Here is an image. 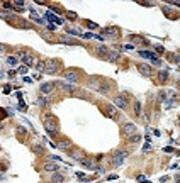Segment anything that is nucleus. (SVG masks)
Returning a JSON list of instances; mask_svg holds the SVG:
<instances>
[{
  "instance_id": "f257e3e1",
  "label": "nucleus",
  "mask_w": 180,
  "mask_h": 183,
  "mask_svg": "<svg viewBox=\"0 0 180 183\" xmlns=\"http://www.w3.org/2000/svg\"><path fill=\"white\" fill-rule=\"evenodd\" d=\"M42 122H44V129H46V132H48L49 136H56L58 134V122H56V119H54L53 115L49 114H42Z\"/></svg>"
},
{
  "instance_id": "f03ea898",
  "label": "nucleus",
  "mask_w": 180,
  "mask_h": 183,
  "mask_svg": "<svg viewBox=\"0 0 180 183\" xmlns=\"http://www.w3.org/2000/svg\"><path fill=\"white\" fill-rule=\"evenodd\" d=\"M129 156V153L127 151H116V153H112V164L114 166H121L122 161H124V158Z\"/></svg>"
},
{
  "instance_id": "7ed1b4c3",
  "label": "nucleus",
  "mask_w": 180,
  "mask_h": 183,
  "mask_svg": "<svg viewBox=\"0 0 180 183\" xmlns=\"http://www.w3.org/2000/svg\"><path fill=\"white\" fill-rule=\"evenodd\" d=\"M121 132L124 134V136L131 137V134H136V124H134V122H126V124H122Z\"/></svg>"
},
{
  "instance_id": "20e7f679",
  "label": "nucleus",
  "mask_w": 180,
  "mask_h": 183,
  "mask_svg": "<svg viewBox=\"0 0 180 183\" xmlns=\"http://www.w3.org/2000/svg\"><path fill=\"white\" fill-rule=\"evenodd\" d=\"M60 71V64H58V61L56 59H48L46 61V73H51V75H54V73H58Z\"/></svg>"
},
{
  "instance_id": "39448f33",
  "label": "nucleus",
  "mask_w": 180,
  "mask_h": 183,
  "mask_svg": "<svg viewBox=\"0 0 180 183\" xmlns=\"http://www.w3.org/2000/svg\"><path fill=\"white\" fill-rule=\"evenodd\" d=\"M114 107H117V109H126L127 107V97L124 93L122 95H117L116 99H114Z\"/></svg>"
},
{
  "instance_id": "423d86ee",
  "label": "nucleus",
  "mask_w": 180,
  "mask_h": 183,
  "mask_svg": "<svg viewBox=\"0 0 180 183\" xmlns=\"http://www.w3.org/2000/svg\"><path fill=\"white\" fill-rule=\"evenodd\" d=\"M77 78H78V75L75 70H68V71H65V81H70V83H77Z\"/></svg>"
},
{
  "instance_id": "0eeeda50",
  "label": "nucleus",
  "mask_w": 180,
  "mask_h": 183,
  "mask_svg": "<svg viewBox=\"0 0 180 183\" xmlns=\"http://www.w3.org/2000/svg\"><path fill=\"white\" fill-rule=\"evenodd\" d=\"M53 88H54V83H49V81H46V83H42L41 87H39L41 93H44V95H49L53 92Z\"/></svg>"
},
{
  "instance_id": "6e6552de",
  "label": "nucleus",
  "mask_w": 180,
  "mask_h": 183,
  "mask_svg": "<svg viewBox=\"0 0 180 183\" xmlns=\"http://www.w3.org/2000/svg\"><path fill=\"white\" fill-rule=\"evenodd\" d=\"M61 88L66 92V93H73L75 90H77V85H73V83H70V81H61Z\"/></svg>"
},
{
  "instance_id": "1a4fd4ad",
  "label": "nucleus",
  "mask_w": 180,
  "mask_h": 183,
  "mask_svg": "<svg viewBox=\"0 0 180 183\" xmlns=\"http://www.w3.org/2000/svg\"><path fill=\"white\" fill-rule=\"evenodd\" d=\"M95 53H97V56L107 58V53H109V49H107L104 44H97V46H95Z\"/></svg>"
},
{
  "instance_id": "9d476101",
  "label": "nucleus",
  "mask_w": 180,
  "mask_h": 183,
  "mask_svg": "<svg viewBox=\"0 0 180 183\" xmlns=\"http://www.w3.org/2000/svg\"><path fill=\"white\" fill-rule=\"evenodd\" d=\"M60 170V164H56V163L53 161H48L46 164H44V171H51V173H56Z\"/></svg>"
},
{
  "instance_id": "9b49d317",
  "label": "nucleus",
  "mask_w": 180,
  "mask_h": 183,
  "mask_svg": "<svg viewBox=\"0 0 180 183\" xmlns=\"http://www.w3.org/2000/svg\"><path fill=\"white\" fill-rule=\"evenodd\" d=\"M106 110H107V115H109L111 119H117V117H119V114H117V107H114V105H107Z\"/></svg>"
},
{
  "instance_id": "f8f14e48",
  "label": "nucleus",
  "mask_w": 180,
  "mask_h": 183,
  "mask_svg": "<svg viewBox=\"0 0 180 183\" xmlns=\"http://www.w3.org/2000/svg\"><path fill=\"white\" fill-rule=\"evenodd\" d=\"M65 182V176L61 175V173H53L51 175V178H49V183H63Z\"/></svg>"
},
{
  "instance_id": "ddd939ff",
  "label": "nucleus",
  "mask_w": 180,
  "mask_h": 183,
  "mask_svg": "<svg viewBox=\"0 0 180 183\" xmlns=\"http://www.w3.org/2000/svg\"><path fill=\"white\" fill-rule=\"evenodd\" d=\"M138 70H139V73L141 75H144V76H150L151 75V68H150L148 64H138Z\"/></svg>"
},
{
  "instance_id": "4468645a",
  "label": "nucleus",
  "mask_w": 180,
  "mask_h": 183,
  "mask_svg": "<svg viewBox=\"0 0 180 183\" xmlns=\"http://www.w3.org/2000/svg\"><path fill=\"white\" fill-rule=\"evenodd\" d=\"M46 19H48V21H53V22H56V24H63V19H58V17H56V16H54V14H53V12H46Z\"/></svg>"
},
{
  "instance_id": "2eb2a0df",
  "label": "nucleus",
  "mask_w": 180,
  "mask_h": 183,
  "mask_svg": "<svg viewBox=\"0 0 180 183\" xmlns=\"http://www.w3.org/2000/svg\"><path fill=\"white\" fill-rule=\"evenodd\" d=\"M56 146L60 147V149H70V147H71V141H70V139H63V141H60L58 144H56Z\"/></svg>"
},
{
  "instance_id": "dca6fc26",
  "label": "nucleus",
  "mask_w": 180,
  "mask_h": 183,
  "mask_svg": "<svg viewBox=\"0 0 180 183\" xmlns=\"http://www.w3.org/2000/svg\"><path fill=\"white\" fill-rule=\"evenodd\" d=\"M119 58H121V54H119L117 51H109V53H107V59H109V61H112V63H116Z\"/></svg>"
},
{
  "instance_id": "f3484780",
  "label": "nucleus",
  "mask_w": 180,
  "mask_h": 183,
  "mask_svg": "<svg viewBox=\"0 0 180 183\" xmlns=\"http://www.w3.org/2000/svg\"><path fill=\"white\" fill-rule=\"evenodd\" d=\"M22 61H24V66H31L34 63V56L32 54H24L22 56Z\"/></svg>"
},
{
  "instance_id": "a211bd4d",
  "label": "nucleus",
  "mask_w": 180,
  "mask_h": 183,
  "mask_svg": "<svg viewBox=\"0 0 180 183\" xmlns=\"http://www.w3.org/2000/svg\"><path fill=\"white\" fill-rule=\"evenodd\" d=\"M139 56H143V58H148V59H156V54L155 53H151V51H139Z\"/></svg>"
},
{
  "instance_id": "6ab92c4d",
  "label": "nucleus",
  "mask_w": 180,
  "mask_h": 183,
  "mask_svg": "<svg viewBox=\"0 0 180 183\" xmlns=\"http://www.w3.org/2000/svg\"><path fill=\"white\" fill-rule=\"evenodd\" d=\"M167 80H168V71H158V81L160 83H165V81H167Z\"/></svg>"
},
{
  "instance_id": "aec40b11",
  "label": "nucleus",
  "mask_w": 180,
  "mask_h": 183,
  "mask_svg": "<svg viewBox=\"0 0 180 183\" xmlns=\"http://www.w3.org/2000/svg\"><path fill=\"white\" fill-rule=\"evenodd\" d=\"M132 110H134V115H136V117H139V115H141V102H139V100H136V102H134Z\"/></svg>"
},
{
  "instance_id": "412c9836",
  "label": "nucleus",
  "mask_w": 180,
  "mask_h": 183,
  "mask_svg": "<svg viewBox=\"0 0 180 183\" xmlns=\"http://www.w3.org/2000/svg\"><path fill=\"white\" fill-rule=\"evenodd\" d=\"M80 164H82L83 168H87V170H95V166H94V163H92V161H89V159H82V161H80Z\"/></svg>"
},
{
  "instance_id": "4be33fe9",
  "label": "nucleus",
  "mask_w": 180,
  "mask_h": 183,
  "mask_svg": "<svg viewBox=\"0 0 180 183\" xmlns=\"http://www.w3.org/2000/svg\"><path fill=\"white\" fill-rule=\"evenodd\" d=\"M36 70L41 73H46V61H37L36 63Z\"/></svg>"
},
{
  "instance_id": "5701e85b",
  "label": "nucleus",
  "mask_w": 180,
  "mask_h": 183,
  "mask_svg": "<svg viewBox=\"0 0 180 183\" xmlns=\"http://www.w3.org/2000/svg\"><path fill=\"white\" fill-rule=\"evenodd\" d=\"M104 32V34H107V36H117V34H119V31H117L116 27H109V29H106V31H102Z\"/></svg>"
},
{
  "instance_id": "b1692460",
  "label": "nucleus",
  "mask_w": 180,
  "mask_h": 183,
  "mask_svg": "<svg viewBox=\"0 0 180 183\" xmlns=\"http://www.w3.org/2000/svg\"><path fill=\"white\" fill-rule=\"evenodd\" d=\"M17 61H19V58L17 56H9L7 58V64H9V66H16Z\"/></svg>"
},
{
  "instance_id": "393cba45",
  "label": "nucleus",
  "mask_w": 180,
  "mask_h": 183,
  "mask_svg": "<svg viewBox=\"0 0 180 183\" xmlns=\"http://www.w3.org/2000/svg\"><path fill=\"white\" fill-rule=\"evenodd\" d=\"M32 151L36 153V154H42V153H44V147H42L41 144H34V146H32Z\"/></svg>"
},
{
  "instance_id": "a878e982",
  "label": "nucleus",
  "mask_w": 180,
  "mask_h": 183,
  "mask_svg": "<svg viewBox=\"0 0 180 183\" xmlns=\"http://www.w3.org/2000/svg\"><path fill=\"white\" fill-rule=\"evenodd\" d=\"M31 17H32V21H36L37 24H44V21H42V19H41L39 16H37V14H36L34 10H31Z\"/></svg>"
},
{
  "instance_id": "bb28decb",
  "label": "nucleus",
  "mask_w": 180,
  "mask_h": 183,
  "mask_svg": "<svg viewBox=\"0 0 180 183\" xmlns=\"http://www.w3.org/2000/svg\"><path fill=\"white\" fill-rule=\"evenodd\" d=\"M12 5L21 10V9H24V2H21V0H16V2H12Z\"/></svg>"
},
{
  "instance_id": "cd10ccee",
  "label": "nucleus",
  "mask_w": 180,
  "mask_h": 183,
  "mask_svg": "<svg viewBox=\"0 0 180 183\" xmlns=\"http://www.w3.org/2000/svg\"><path fill=\"white\" fill-rule=\"evenodd\" d=\"M71 158H73V159H78V161H82V159H83V154H82V153H71Z\"/></svg>"
},
{
  "instance_id": "c85d7f7f",
  "label": "nucleus",
  "mask_w": 180,
  "mask_h": 183,
  "mask_svg": "<svg viewBox=\"0 0 180 183\" xmlns=\"http://www.w3.org/2000/svg\"><path fill=\"white\" fill-rule=\"evenodd\" d=\"M12 7H14L12 5V2H2V9H5V10L9 9V10H10Z\"/></svg>"
},
{
  "instance_id": "c756f323",
  "label": "nucleus",
  "mask_w": 180,
  "mask_h": 183,
  "mask_svg": "<svg viewBox=\"0 0 180 183\" xmlns=\"http://www.w3.org/2000/svg\"><path fill=\"white\" fill-rule=\"evenodd\" d=\"M131 41H136V42H143V44H146V41H144L143 37H139V36H132Z\"/></svg>"
},
{
  "instance_id": "7c9ffc66",
  "label": "nucleus",
  "mask_w": 180,
  "mask_h": 183,
  "mask_svg": "<svg viewBox=\"0 0 180 183\" xmlns=\"http://www.w3.org/2000/svg\"><path fill=\"white\" fill-rule=\"evenodd\" d=\"M139 139H141L139 134H132V136H131V142H139Z\"/></svg>"
},
{
  "instance_id": "2f4dec72",
  "label": "nucleus",
  "mask_w": 180,
  "mask_h": 183,
  "mask_svg": "<svg viewBox=\"0 0 180 183\" xmlns=\"http://www.w3.org/2000/svg\"><path fill=\"white\" fill-rule=\"evenodd\" d=\"M17 71H19L21 75H26L27 73V66H24V64H22V66H19V70H17Z\"/></svg>"
},
{
  "instance_id": "473e14b6",
  "label": "nucleus",
  "mask_w": 180,
  "mask_h": 183,
  "mask_svg": "<svg viewBox=\"0 0 180 183\" xmlns=\"http://www.w3.org/2000/svg\"><path fill=\"white\" fill-rule=\"evenodd\" d=\"M172 58H173V61L177 64H180V54H172V56H170V59H172Z\"/></svg>"
},
{
  "instance_id": "72a5a7b5",
  "label": "nucleus",
  "mask_w": 180,
  "mask_h": 183,
  "mask_svg": "<svg viewBox=\"0 0 180 183\" xmlns=\"http://www.w3.org/2000/svg\"><path fill=\"white\" fill-rule=\"evenodd\" d=\"M167 4H170V5H173V7H180V0H170Z\"/></svg>"
},
{
  "instance_id": "f704fd0d",
  "label": "nucleus",
  "mask_w": 180,
  "mask_h": 183,
  "mask_svg": "<svg viewBox=\"0 0 180 183\" xmlns=\"http://www.w3.org/2000/svg\"><path fill=\"white\" fill-rule=\"evenodd\" d=\"M48 104V100L44 99V97H41V99H37V105H46Z\"/></svg>"
},
{
  "instance_id": "c9c22d12",
  "label": "nucleus",
  "mask_w": 180,
  "mask_h": 183,
  "mask_svg": "<svg viewBox=\"0 0 180 183\" xmlns=\"http://www.w3.org/2000/svg\"><path fill=\"white\" fill-rule=\"evenodd\" d=\"M87 26H89V27H92V29H97V27H99V26L95 24V22H90V21H87Z\"/></svg>"
},
{
  "instance_id": "e433bc0d",
  "label": "nucleus",
  "mask_w": 180,
  "mask_h": 183,
  "mask_svg": "<svg viewBox=\"0 0 180 183\" xmlns=\"http://www.w3.org/2000/svg\"><path fill=\"white\" fill-rule=\"evenodd\" d=\"M66 14H68V17L71 19V21H75V19H77V14H75V12H66Z\"/></svg>"
},
{
  "instance_id": "4c0bfd02",
  "label": "nucleus",
  "mask_w": 180,
  "mask_h": 183,
  "mask_svg": "<svg viewBox=\"0 0 180 183\" xmlns=\"http://www.w3.org/2000/svg\"><path fill=\"white\" fill-rule=\"evenodd\" d=\"M68 34H71V36H75V34H77V36H80V32L75 31V29H68Z\"/></svg>"
},
{
  "instance_id": "58836bf2",
  "label": "nucleus",
  "mask_w": 180,
  "mask_h": 183,
  "mask_svg": "<svg viewBox=\"0 0 180 183\" xmlns=\"http://www.w3.org/2000/svg\"><path fill=\"white\" fill-rule=\"evenodd\" d=\"M124 49H134V44H124Z\"/></svg>"
},
{
  "instance_id": "ea45409f",
  "label": "nucleus",
  "mask_w": 180,
  "mask_h": 183,
  "mask_svg": "<svg viewBox=\"0 0 180 183\" xmlns=\"http://www.w3.org/2000/svg\"><path fill=\"white\" fill-rule=\"evenodd\" d=\"M136 180H138V182H144V180H146V176H143V175H138V178H136Z\"/></svg>"
},
{
  "instance_id": "a19ab883",
  "label": "nucleus",
  "mask_w": 180,
  "mask_h": 183,
  "mask_svg": "<svg viewBox=\"0 0 180 183\" xmlns=\"http://www.w3.org/2000/svg\"><path fill=\"white\" fill-rule=\"evenodd\" d=\"M155 49H156L158 53H163V47H161V46H155Z\"/></svg>"
},
{
  "instance_id": "79ce46f5",
  "label": "nucleus",
  "mask_w": 180,
  "mask_h": 183,
  "mask_svg": "<svg viewBox=\"0 0 180 183\" xmlns=\"http://www.w3.org/2000/svg\"><path fill=\"white\" fill-rule=\"evenodd\" d=\"M5 164H4V163H0V171H5Z\"/></svg>"
},
{
  "instance_id": "37998d69",
  "label": "nucleus",
  "mask_w": 180,
  "mask_h": 183,
  "mask_svg": "<svg viewBox=\"0 0 180 183\" xmlns=\"http://www.w3.org/2000/svg\"><path fill=\"white\" fill-rule=\"evenodd\" d=\"M5 49H7V47H5V44H0V53H4Z\"/></svg>"
},
{
  "instance_id": "c03bdc74",
  "label": "nucleus",
  "mask_w": 180,
  "mask_h": 183,
  "mask_svg": "<svg viewBox=\"0 0 180 183\" xmlns=\"http://www.w3.org/2000/svg\"><path fill=\"white\" fill-rule=\"evenodd\" d=\"M163 12L167 14V16H168V14H170V9H168V7H163Z\"/></svg>"
},
{
  "instance_id": "a18cd8bd",
  "label": "nucleus",
  "mask_w": 180,
  "mask_h": 183,
  "mask_svg": "<svg viewBox=\"0 0 180 183\" xmlns=\"http://www.w3.org/2000/svg\"><path fill=\"white\" fill-rule=\"evenodd\" d=\"M116 178H117L116 175H109V176H107V180H116Z\"/></svg>"
},
{
  "instance_id": "49530a36",
  "label": "nucleus",
  "mask_w": 180,
  "mask_h": 183,
  "mask_svg": "<svg viewBox=\"0 0 180 183\" xmlns=\"http://www.w3.org/2000/svg\"><path fill=\"white\" fill-rule=\"evenodd\" d=\"M167 180H168V176H161V178H160V182H161V183H165Z\"/></svg>"
},
{
  "instance_id": "de8ad7c7",
  "label": "nucleus",
  "mask_w": 180,
  "mask_h": 183,
  "mask_svg": "<svg viewBox=\"0 0 180 183\" xmlns=\"http://www.w3.org/2000/svg\"><path fill=\"white\" fill-rule=\"evenodd\" d=\"M48 29L49 31H54V24H48Z\"/></svg>"
},
{
  "instance_id": "09e8293b",
  "label": "nucleus",
  "mask_w": 180,
  "mask_h": 183,
  "mask_svg": "<svg viewBox=\"0 0 180 183\" xmlns=\"http://www.w3.org/2000/svg\"><path fill=\"white\" fill-rule=\"evenodd\" d=\"M175 183H180V175H177V176H175Z\"/></svg>"
},
{
  "instance_id": "8fccbe9b",
  "label": "nucleus",
  "mask_w": 180,
  "mask_h": 183,
  "mask_svg": "<svg viewBox=\"0 0 180 183\" xmlns=\"http://www.w3.org/2000/svg\"><path fill=\"white\" fill-rule=\"evenodd\" d=\"M139 183H151V182H148V180H144V182H139Z\"/></svg>"
},
{
  "instance_id": "3c124183",
  "label": "nucleus",
  "mask_w": 180,
  "mask_h": 183,
  "mask_svg": "<svg viewBox=\"0 0 180 183\" xmlns=\"http://www.w3.org/2000/svg\"><path fill=\"white\" fill-rule=\"evenodd\" d=\"M2 180H4V175H0V182H2Z\"/></svg>"
}]
</instances>
